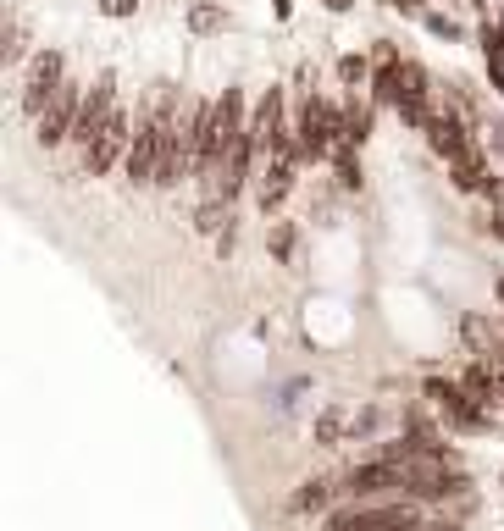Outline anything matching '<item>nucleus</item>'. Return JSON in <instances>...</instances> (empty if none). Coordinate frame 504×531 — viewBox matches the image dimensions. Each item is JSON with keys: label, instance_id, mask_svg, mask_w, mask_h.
<instances>
[{"label": "nucleus", "instance_id": "nucleus-6", "mask_svg": "<svg viewBox=\"0 0 504 531\" xmlns=\"http://www.w3.org/2000/svg\"><path fill=\"white\" fill-rule=\"evenodd\" d=\"M133 111L117 100V111L106 117V128L95 133V144L84 150V177H111L122 161H128V144H133Z\"/></svg>", "mask_w": 504, "mask_h": 531}, {"label": "nucleus", "instance_id": "nucleus-11", "mask_svg": "<svg viewBox=\"0 0 504 531\" xmlns=\"http://www.w3.org/2000/svg\"><path fill=\"white\" fill-rule=\"evenodd\" d=\"M372 128H377V106H372V100H360V89H349V95H344V133H338V150H366Z\"/></svg>", "mask_w": 504, "mask_h": 531}, {"label": "nucleus", "instance_id": "nucleus-7", "mask_svg": "<svg viewBox=\"0 0 504 531\" xmlns=\"http://www.w3.org/2000/svg\"><path fill=\"white\" fill-rule=\"evenodd\" d=\"M421 139H427V150L438 155L444 166H455L460 155L482 150V139L471 133V117L460 106H438V111H432V122H427V133H421Z\"/></svg>", "mask_w": 504, "mask_h": 531}, {"label": "nucleus", "instance_id": "nucleus-15", "mask_svg": "<svg viewBox=\"0 0 504 531\" xmlns=\"http://www.w3.org/2000/svg\"><path fill=\"white\" fill-rule=\"evenodd\" d=\"M477 45H482V61H488V78L499 83L504 78V23L482 17V23H477Z\"/></svg>", "mask_w": 504, "mask_h": 531}, {"label": "nucleus", "instance_id": "nucleus-14", "mask_svg": "<svg viewBox=\"0 0 504 531\" xmlns=\"http://www.w3.org/2000/svg\"><path fill=\"white\" fill-rule=\"evenodd\" d=\"M233 17H228V6H216V0H194L189 12H183V28L189 34H222Z\"/></svg>", "mask_w": 504, "mask_h": 531}, {"label": "nucleus", "instance_id": "nucleus-21", "mask_svg": "<svg viewBox=\"0 0 504 531\" xmlns=\"http://www.w3.org/2000/svg\"><path fill=\"white\" fill-rule=\"evenodd\" d=\"M372 67L377 61H366V56L349 50V56H338V83H344V89H366V83H372Z\"/></svg>", "mask_w": 504, "mask_h": 531}, {"label": "nucleus", "instance_id": "nucleus-12", "mask_svg": "<svg viewBox=\"0 0 504 531\" xmlns=\"http://www.w3.org/2000/svg\"><path fill=\"white\" fill-rule=\"evenodd\" d=\"M333 498H344L338 482H327V476H305V482L288 493V515H316L322 520L327 509H333Z\"/></svg>", "mask_w": 504, "mask_h": 531}, {"label": "nucleus", "instance_id": "nucleus-32", "mask_svg": "<svg viewBox=\"0 0 504 531\" xmlns=\"http://www.w3.org/2000/svg\"><path fill=\"white\" fill-rule=\"evenodd\" d=\"M499 493H504V471H499Z\"/></svg>", "mask_w": 504, "mask_h": 531}, {"label": "nucleus", "instance_id": "nucleus-18", "mask_svg": "<svg viewBox=\"0 0 504 531\" xmlns=\"http://www.w3.org/2000/svg\"><path fill=\"white\" fill-rule=\"evenodd\" d=\"M28 56H34V50H28L23 17H6V28H0V61H6V67H23Z\"/></svg>", "mask_w": 504, "mask_h": 531}, {"label": "nucleus", "instance_id": "nucleus-23", "mask_svg": "<svg viewBox=\"0 0 504 531\" xmlns=\"http://www.w3.org/2000/svg\"><path fill=\"white\" fill-rule=\"evenodd\" d=\"M482 144H488V155H504V117H488V128H482Z\"/></svg>", "mask_w": 504, "mask_h": 531}, {"label": "nucleus", "instance_id": "nucleus-27", "mask_svg": "<svg viewBox=\"0 0 504 531\" xmlns=\"http://www.w3.org/2000/svg\"><path fill=\"white\" fill-rule=\"evenodd\" d=\"M482 233H488V238H499V244H504V211H493V216H482Z\"/></svg>", "mask_w": 504, "mask_h": 531}, {"label": "nucleus", "instance_id": "nucleus-26", "mask_svg": "<svg viewBox=\"0 0 504 531\" xmlns=\"http://www.w3.org/2000/svg\"><path fill=\"white\" fill-rule=\"evenodd\" d=\"M100 12L106 17H133L139 12V0H100Z\"/></svg>", "mask_w": 504, "mask_h": 531}, {"label": "nucleus", "instance_id": "nucleus-5", "mask_svg": "<svg viewBox=\"0 0 504 531\" xmlns=\"http://www.w3.org/2000/svg\"><path fill=\"white\" fill-rule=\"evenodd\" d=\"M61 78H67V56H61V50H50V45L34 50V56L23 61V95H17V106H23L28 122L45 117V106L56 100Z\"/></svg>", "mask_w": 504, "mask_h": 531}, {"label": "nucleus", "instance_id": "nucleus-20", "mask_svg": "<svg viewBox=\"0 0 504 531\" xmlns=\"http://www.w3.org/2000/svg\"><path fill=\"white\" fill-rule=\"evenodd\" d=\"M333 166H338V189H344V194H360V183H366L360 150H338V155H333Z\"/></svg>", "mask_w": 504, "mask_h": 531}, {"label": "nucleus", "instance_id": "nucleus-3", "mask_svg": "<svg viewBox=\"0 0 504 531\" xmlns=\"http://www.w3.org/2000/svg\"><path fill=\"white\" fill-rule=\"evenodd\" d=\"M421 399H427L432 410H438V421H444L449 432H460V437H482L493 426V415H499L493 404H482L460 377H444V371H432V377L421 382Z\"/></svg>", "mask_w": 504, "mask_h": 531}, {"label": "nucleus", "instance_id": "nucleus-8", "mask_svg": "<svg viewBox=\"0 0 504 531\" xmlns=\"http://www.w3.org/2000/svg\"><path fill=\"white\" fill-rule=\"evenodd\" d=\"M84 95H89V83L61 78L56 100H50L45 117L34 122V144H39V150H56V144H67V139H72V122H78V111H84Z\"/></svg>", "mask_w": 504, "mask_h": 531}, {"label": "nucleus", "instance_id": "nucleus-29", "mask_svg": "<svg viewBox=\"0 0 504 531\" xmlns=\"http://www.w3.org/2000/svg\"><path fill=\"white\" fill-rule=\"evenodd\" d=\"M383 531H427V515H416V520H399V526H383Z\"/></svg>", "mask_w": 504, "mask_h": 531}, {"label": "nucleus", "instance_id": "nucleus-22", "mask_svg": "<svg viewBox=\"0 0 504 531\" xmlns=\"http://www.w3.org/2000/svg\"><path fill=\"white\" fill-rule=\"evenodd\" d=\"M377 426H383V410H377V404L355 410V415H349V443H366V437H377Z\"/></svg>", "mask_w": 504, "mask_h": 531}, {"label": "nucleus", "instance_id": "nucleus-31", "mask_svg": "<svg viewBox=\"0 0 504 531\" xmlns=\"http://www.w3.org/2000/svg\"><path fill=\"white\" fill-rule=\"evenodd\" d=\"M327 12H349V6H355V0H322Z\"/></svg>", "mask_w": 504, "mask_h": 531}, {"label": "nucleus", "instance_id": "nucleus-17", "mask_svg": "<svg viewBox=\"0 0 504 531\" xmlns=\"http://www.w3.org/2000/svg\"><path fill=\"white\" fill-rule=\"evenodd\" d=\"M228 227H233V205H228V200H216V194H205L200 216H194V233H205V238H222Z\"/></svg>", "mask_w": 504, "mask_h": 531}, {"label": "nucleus", "instance_id": "nucleus-30", "mask_svg": "<svg viewBox=\"0 0 504 531\" xmlns=\"http://www.w3.org/2000/svg\"><path fill=\"white\" fill-rule=\"evenodd\" d=\"M427 531H460V520H455V515H449V520H432Z\"/></svg>", "mask_w": 504, "mask_h": 531}, {"label": "nucleus", "instance_id": "nucleus-28", "mask_svg": "<svg viewBox=\"0 0 504 531\" xmlns=\"http://www.w3.org/2000/svg\"><path fill=\"white\" fill-rule=\"evenodd\" d=\"M233 249H239V233H233V227H228V233H222V238H216V255H222V260H228V255H233Z\"/></svg>", "mask_w": 504, "mask_h": 531}, {"label": "nucleus", "instance_id": "nucleus-25", "mask_svg": "<svg viewBox=\"0 0 504 531\" xmlns=\"http://www.w3.org/2000/svg\"><path fill=\"white\" fill-rule=\"evenodd\" d=\"M482 200H488V205H504V177H499V172H488V183H482Z\"/></svg>", "mask_w": 504, "mask_h": 531}, {"label": "nucleus", "instance_id": "nucleus-10", "mask_svg": "<svg viewBox=\"0 0 504 531\" xmlns=\"http://www.w3.org/2000/svg\"><path fill=\"white\" fill-rule=\"evenodd\" d=\"M399 122H405L410 133H427V122H432V78H427V67L421 61H410L405 56V95H399Z\"/></svg>", "mask_w": 504, "mask_h": 531}, {"label": "nucleus", "instance_id": "nucleus-24", "mask_svg": "<svg viewBox=\"0 0 504 531\" xmlns=\"http://www.w3.org/2000/svg\"><path fill=\"white\" fill-rule=\"evenodd\" d=\"M383 6L399 17H416V23H421V12H427V0H383Z\"/></svg>", "mask_w": 504, "mask_h": 531}, {"label": "nucleus", "instance_id": "nucleus-2", "mask_svg": "<svg viewBox=\"0 0 504 531\" xmlns=\"http://www.w3.org/2000/svg\"><path fill=\"white\" fill-rule=\"evenodd\" d=\"M338 133H344V100L322 95V89H316V72L300 67V89H294V139H300L305 166L333 161Z\"/></svg>", "mask_w": 504, "mask_h": 531}, {"label": "nucleus", "instance_id": "nucleus-1", "mask_svg": "<svg viewBox=\"0 0 504 531\" xmlns=\"http://www.w3.org/2000/svg\"><path fill=\"white\" fill-rule=\"evenodd\" d=\"M178 117H183V89L178 83H156L150 100L139 106V122H133V144H128V189H156V172L167 161V144L178 133Z\"/></svg>", "mask_w": 504, "mask_h": 531}, {"label": "nucleus", "instance_id": "nucleus-13", "mask_svg": "<svg viewBox=\"0 0 504 531\" xmlns=\"http://www.w3.org/2000/svg\"><path fill=\"white\" fill-rule=\"evenodd\" d=\"M311 437H316V449L349 443V415H344V404H322V415L311 421Z\"/></svg>", "mask_w": 504, "mask_h": 531}, {"label": "nucleus", "instance_id": "nucleus-33", "mask_svg": "<svg viewBox=\"0 0 504 531\" xmlns=\"http://www.w3.org/2000/svg\"><path fill=\"white\" fill-rule=\"evenodd\" d=\"M499 415H504V399H499Z\"/></svg>", "mask_w": 504, "mask_h": 531}, {"label": "nucleus", "instance_id": "nucleus-16", "mask_svg": "<svg viewBox=\"0 0 504 531\" xmlns=\"http://www.w3.org/2000/svg\"><path fill=\"white\" fill-rule=\"evenodd\" d=\"M421 28H427L432 39H444V45H471V39H477V28H466L449 12H421Z\"/></svg>", "mask_w": 504, "mask_h": 531}, {"label": "nucleus", "instance_id": "nucleus-9", "mask_svg": "<svg viewBox=\"0 0 504 531\" xmlns=\"http://www.w3.org/2000/svg\"><path fill=\"white\" fill-rule=\"evenodd\" d=\"M117 111V72H100L95 83H89V95H84V111H78V122H72V139L67 144H78V150H89L95 144V133L106 128V117Z\"/></svg>", "mask_w": 504, "mask_h": 531}, {"label": "nucleus", "instance_id": "nucleus-19", "mask_svg": "<svg viewBox=\"0 0 504 531\" xmlns=\"http://www.w3.org/2000/svg\"><path fill=\"white\" fill-rule=\"evenodd\" d=\"M294 249H300V227H294V222H272V227H266V255H272L277 266H288Z\"/></svg>", "mask_w": 504, "mask_h": 531}, {"label": "nucleus", "instance_id": "nucleus-4", "mask_svg": "<svg viewBox=\"0 0 504 531\" xmlns=\"http://www.w3.org/2000/svg\"><path fill=\"white\" fill-rule=\"evenodd\" d=\"M305 155H300V139H283L272 155L261 161V172H255V205H261L266 216L283 211V200L294 194V177H300Z\"/></svg>", "mask_w": 504, "mask_h": 531}]
</instances>
